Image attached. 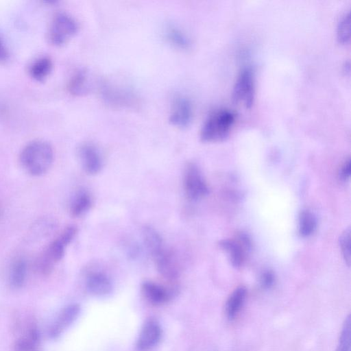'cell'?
Returning <instances> with one entry per match:
<instances>
[{
    "mask_svg": "<svg viewBox=\"0 0 351 351\" xmlns=\"http://www.w3.org/2000/svg\"><path fill=\"white\" fill-rule=\"evenodd\" d=\"M274 282V276L271 272H265L261 277V282L264 287H270Z\"/></svg>",
    "mask_w": 351,
    "mask_h": 351,
    "instance_id": "f1b7e54d",
    "label": "cell"
},
{
    "mask_svg": "<svg viewBox=\"0 0 351 351\" xmlns=\"http://www.w3.org/2000/svg\"><path fill=\"white\" fill-rule=\"evenodd\" d=\"M193 117L191 101L183 95H176L171 104L169 120L171 125L179 128L188 127Z\"/></svg>",
    "mask_w": 351,
    "mask_h": 351,
    "instance_id": "52a82bcc",
    "label": "cell"
},
{
    "mask_svg": "<svg viewBox=\"0 0 351 351\" xmlns=\"http://www.w3.org/2000/svg\"><path fill=\"white\" fill-rule=\"evenodd\" d=\"M53 69V61L47 56L35 59L28 67L29 75L36 82L45 81Z\"/></svg>",
    "mask_w": 351,
    "mask_h": 351,
    "instance_id": "5bb4252c",
    "label": "cell"
},
{
    "mask_svg": "<svg viewBox=\"0 0 351 351\" xmlns=\"http://www.w3.org/2000/svg\"><path fill=\"white\" fill-rule=\"evenodd\" d=\"M23 323L16 324L19 335L14 341L13 351H38L40 337L36 323L32 320Z\"/></svg>",
    "mask_w": 351,
    "mask_h": 351,
    "instance_id": "5b68a950",
    "label": "cell"
},
{
    "mask_svg": "<svg viewBox=\"0 0 351 351\" xmlns=\"http://www.w3.org/2000/svg\"><path fill=\"white\" fill-rule=\"evenodd\" d=\"M2 215H3V210H2L1 207L0 206V218L2 217Z\"/></svg>",
    "mask_w": 351,
    "mask_h": 351,
    "instance_id": "f546056e",
    "label": "cell"
},
{
    "mask_svg": "<svg viewBox=\"0 0 351 351\" xmlns=\"http://www.w3.org/2000/svg\"><path fill=\"white\" fill-rule=\"evenodd\" d=\"M350 228L346 230L340 237L339 243L344 260L348 265L350 262Z\"/></svg>",
    "mask_w": 351,
    "mask_h": 351,
    "instance_id": "d4e9b609",
    "label": "cell"
},
{
    "mask_svg": "<svg viewBox=\"0 0 351 351\" xmlns=\"http://www.w3.org/2000/svg\"><path fill=\"white\" fill-rule=\"evenodd\" d=\"M157 270L165 278L174 280L178 276L176 263L172 254L167 248L153 256Z\"/></svg>",
    "mask_w": 351,
    "mask_h": 351,
    "instance_id": "8fae6325",
    "label": "cell"
},
{
    "mask_svg": "<svg viewBox=\"0 0 351 351\" xmlns=\"http://www.w3.org/2000/svg\"><path fill=\"white\" fill-rule=\"evenodd\" d=\"M10 59V52L5 43L0 37V64H5Z\"/></svg>",
    "mask_w": 351,
    "mask_h": 351,
    "instance_id": "4316f807",
    "label": "cell"
},
{
    "mask_svg": "<svg viewBox=\"0 0 351 351\" xmlns=\"http://www.w3.org/2000/svg\"><path fill=\"white\" fill-rule=\"evenodd\" d=\"M165 37L171 45L180 49H187L191 46V40L187 34L174 24H168L164 30Z\"/></svg>",
    "mask_w": 351,
    "mask_h": 351,
    "instance_id": "ac0fdd59",
    "label": "cell"
},
{
    "mask_svg": "<svg viewBox=\"0 0 351 351\" xmlns=\"http://www.w3.org/2000/svg\"><path fill=\"white\" fill-rule=\"evenodd\" d=\"M84 171L89 175L98 173L102 167V159L97 147L90 143L82 144L77 150Z\"/></svg>",
    "mask_w": 351,
    "mask_h": 351,
    "instance_id": "9c48e42d",
    "label": "cell"
},
{
    "mask_svg": "<svg viewBox=\"0 0 351 351\" xmlns=\"http://www.w3.org/2000/svg\"><path fill=\"white\" fill-rule=\"evenodd\" d=\"M142 292L145 298L154 305H161L169 299V293L162 286L146 281L142 285Z\"/></svg>",
    "mask_w": 351,
    "mask_h": 351,
    "instance_id": "e0dca14e",
    "label": "cell"
},
{
    "mask_svg": "<svg viewBox=\"0 0 351 351\" xmlns=\"http://www.w3.org/2000/svg\"><path fill=\"white\" fill-rule=\"evenodd\" d=\"M184 188L186 196L193 200L201 199L208 193V188L199 169L193 162L185 167Z\"/></svg>",
    "mask_w": 351,
    "mask_h": 351,
    "instance_id": "8992f818",
    "label": "cell"
},
{
    "mask_svg": "<svg viewBox=\"0 0 351 351\" xmlns=\"http://www.w3.org/2000/svg\"><path fill=\"white\" fill-rule=\"evenodd\" d=\"M87 290L93 295L103 296L112 291V282L104 273L95 272L90 274L86 279Z\"/></svg>",
    "mask_w": 351,
    "mask_h": 351,
    "instance_id": "7c38bea8",
    "label": "cell"
},
{
    "mask_svg": "<svg viewBox=\"0 0 351 351\" xmlns=\"http://www.w3.org/2000/svg\"><path fill=\"white\" fill-rule=\"evenodd\" d=\"M52 221L47 220V219H42L36 223L35 226L32 228V233H35L36 235L43 237L49 233V231L53 228Z\"/></svg>",
    "mask_w": 351,
    "mask_h": 351,
    "instance_id": "484cf974",
    "label": "cell"
},
{
    "mask_svg": "<svg viewBox=\"0 0 351 351\" xmlns=\"http://www.w3.org/2000/svg\"><path fill=\"white\" fill-rule=\"evenodd\" d=\"M161 337V328L155 319H148L144 324L138 336L136 346L141 351L154 347Z\"/></svg>",
    "mask_w": 351,
    "mask_h": 351,
    "instance_id": "30bf717a",
    "label": "cell"
},
{
    "mask_svg": "<svg viewBox=\"0 0 351 351\" xmlns=\"http://www.w3.org/2000/svg\"><path fill=\"white\" fill-rule=\"evenodd\" d=\"M80 311V306L77 304H71L64 307L49 327V337L52 339L58 338L77 319Z\"/></svg>",
    "mask_w": 351,
    "mask_h": 351,
    "instance_id": "ba28073f",
    "label": "cell"
},
{
    "mask_svg": "<svg viewBox=\"0 0 351 351\" xmlns=\"http://www.w3.org/2000/svg\"><path fill=\"white\" fill-rule=\"evenodd\" d=\"M27 264L23 258L14 259L9 268L8 282L11 287L15 289L21 288L26 280Z\"/></svg>",
    "mask_w": 351,
    "mask_h": 351,
    "instance_id": "9a60e30c",
    "label": "cell"
},
{
    "mask_svg": "<svg viewBox=\"0 0 351 351\" xmlns=\"http://www.w3.org/2000/svg\"><path fill=\"white\" fill-rule=\"evenodd\" d=\"M239 241L223 240L220 242V246L228 252L231 263L236 267H240L243 264L245 258V248L249 245L245 238L241 237Z\"/></svg>",
    "mask_w": 351,
    "mask_h": 351,
    "instance_id": "4fadbf2b",
    "label": "cell"
},
{
    "mask_svg": "<svg viewBox=\"0 0 351 351\" xmlns=\"http://www.w3.org/2000/svg\"><path fill=\"white\" fill-rule=\"evenodd\" d=\"M254 75L249 67L243 68L239 73L232 89V99L245 108L252 106L254 99Z\"/></svg>",
    "mask_w": 351,
    "mask_h": 351,
    "instance_id": "277c9868",
    "label": "cell"
},
{
    "mask_svg": "<svg viewBox=\"0 0 351 351\" xmlns=\"http://www.w3.org/2000/svg\"><path fill=\"white\" fill-rule=\"evenodd\" d=\"M145 244L152 256L160 252L165 246L159 233L151 226H145L143 229Z\"/></svg>",
    "mask_w": 351,
    "mask_h": 351,
    "instance_id": "d6986e66",
    "label": "cell"
},
{
    "mask_svg": "<svg viewBox=\"0 0 351 351\" xmlns=\"http://www.w3.org/2000/svg\"><path fill=\"white\" fill-rule=\"evenodd\" d=\"M350 159L348 158L342 165L340 171V178L343 180H346L350 175Z\"/></svg>",
    "mask_w": 351,
    "mask_h": 351,
    "instance_id": "83f0119b",
    "label": "cell"
},
{
    "mask_svg": "<svg viewBox=\"0 0 351 351\" xmlns=\"http://www.w3.org/2000/svg\"><path fill=\"white\" fill-rule=\"evenodd\" d=\"M237 115L228 108H219L211 112L200 130V138L205 142H213L226 138L236 121Z\"/></svg>",
    "mask_w": 351,
    "mask_h": 351,
    "instance_id": "7a4b0ae2",
    "label": "cell"
},
{
    "mask_svg": "<svg viewBox=\"0 0 351 351\" xmlns=\"http://www.w3.org/2000/svg\"><path fill=\"white\" fill-rule=\"evenodd\" d=\"M53 158L52 146L44 140H34L28 143L19 154L21 166L32 176H40L47 173Z\"/></svg>",
    "mask_w": 351,
    "mask_h": 351,
    "instance_id": "6da1fadb",
    "label": "cell"
},
{
    "mask_svg": "<svg viewBox=\"0 0 351 351\" xmlns=\"http://www.w3.org/2000/svg\"><path fill=\"white\" fill-rule=\"evenodd\" d=\"M88 71L84 69L76 71L71 77L67 84L69 93L75 97H80L88 93L89 90Z\"/></svg>",
    "mask_w": 351,
    "mask_h": 351,
    "instance_id": "2e32d148",
    "label": "cell"
},
{
    "mask_svg": "<svg viewBox=\"0 0 351 351\" xmlns=\"http://www.w3.org/2000/svg\"><path fill=\"white\" fill-rule=\"evenodd\" d=\"M91 198L84 191H78L73 197L70 204V213L73 217H80L89 210Z\"/></svg>",
    "mask_w": 351,
    "mask_h": 351,
    "instance_id": "44dd1931",
    "label": "cell"
},
{
    "mask_svg": "<svg viewBox=\"0 0 351 351\" xmlns=\"http://www.w3.org/2000/svg\"><path fill=\"white\" fill-rule=\"evenodd\" d=\"M76 20L65 12H56L51 18L46 32L49 44L61 47L67 43L77 32Z\"/></svg>",
    "mask_w": 351,
    "mask_h": 351,
    "instance_id": "3957f363",
    "label": "cell"
},
{
    "mask_svg": "<svg viewBox=\"0 0 351 351\" xmlns=\"http://www.w3.org/2000/svg\"><path fill=\"white\" fill-rule=\"evenodd\" d=\"M350 316H348L343 324L336 351H349L350 350Z\"/></svg>",
    "mask_w": 351,
    "mask_h": 351,
    "instance_id": "cb8c5ba5",
    "label": "cell"
},
{
    "mask_svg": "<svg viewBox=\"0 0 351 351\" xmlns=\"http://www.w3.org/2000/svg\"><path fill=\"white\" fill-rule=\"evenodd\" d=\"M316 227V219L309 210H302L299 216V232L302 237L311 235Z\"/></svg>",
    "mask_w": 351,
    "mask_h": 351,
    "instance_id": "7402d4cb",
    "label": "cell"
},
{
    "mask_svg": "<svg viewBox=\"0 0 351 351\" xmlns=\"http://www.w3.org/2000/svg\"><path fill=\"white\" fill-rule=\"evenodd\" d=\"M339 40L346 43L350 40V12L346 11L341 16L337 27Z\"/></svg>",
    "mask_w": 351,
    "mask_h": 351,
    "instance_id": "603a6c76",
    "label": "cell"
},
{
    "mask_svg": "<svg viewBox=\"0 0 351 351\" xmlns=\"http://www.w3.org/2000/svg\"><path fill=\"white\" fill-rule=\"evenodd\" d=\"M246 295V289L243 287L237 288L230 295L226 303V315L233 319L240 311Z\"/></svg>",
    "mask_w": 351,
    "mask_h": 351,
    "instance_id": "ffe728a7",
    "label": "cell"
}]
</instances>
